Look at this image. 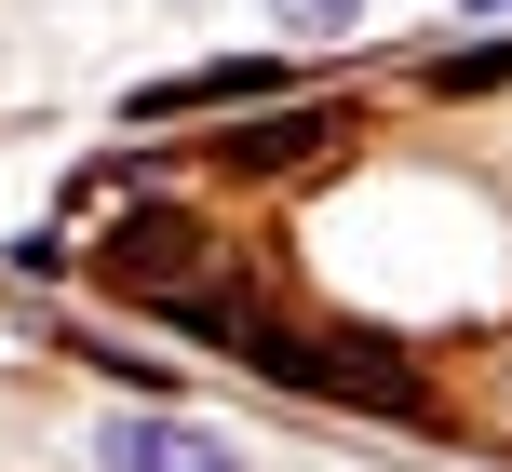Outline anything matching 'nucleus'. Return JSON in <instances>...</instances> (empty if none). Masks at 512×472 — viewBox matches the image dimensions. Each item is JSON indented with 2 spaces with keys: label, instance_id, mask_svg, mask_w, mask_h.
I'll return each instance as SVG.
<instances>
[{
  "label": "nucleus",
  "instance_id": "obj_1",
  "mask_svg": "<svg viewBox=\"0 0 512 472\" xmlns=\"http://www.w3.org/2000/svg\"><path fill=\"white\" fill-rule=\"evenodd\" d=\"M108 472H243L230 446H216L203 419H162V405H135V419H108V446H95Z\"/></svg>",
  "mask_w": 512,
  "mask_h": 472
},
{
  "label": "nucleus",
  "instance_id": "obj_2",
  "mask_svg": "<svg viewBox=\"0 0 512 472\" xmlns=\"http://www.w3.org/2000/svg\"><path fill=\"white\" fill-rule=\"evenodd\" d=\"M270 95V68H189V81H162V95H135V122H176V108H256Z\"/></svg>",
  "mask_w": 512,
  "mask_h": 472
},
{
  "label": "nucleus",
  "instance_id": "obj_3",
  "mask_svg": "<svg viewBox=\"0 0 512 472\" xmlns=\"http://www.w3.org/2000/svg\"><path fill=\"white\" fill-rule=\"evenodd\" d=\"M108 257H122V284H176V270H189V216H135Z\"/></svg>",
  "mask_w": 512,
  "mask_h": 472
},
{
  "label": "nucleus",
  "instance_id": "obj_4",
  "mask_svg": "<svg viewBox=\"0 0 512 472\" xmlns=\"http://www.w3.org/2000/svg\"><path fill=\"white\" fill-rule=\"evenodd\" d=\"M270 14H283V27H351L364 0H270Z\"/></svg>",
  "mask_w": 512,
  "mask_h": 472
},
{
  "label": "nucleus",
  "instance_id": "obj_5",
  "mask_svg": "<svg viewBox=\"0 0 512 472\" xmlns=\"http://www.w3.org/2000/svg\"><path fill=\"white\" fill-rule=\"evenodd\" d=\"M486 14H512V0H486Z\"/></svg>",
  "mask_w": 512,
  "mask_h": 472
}]
</instances>
